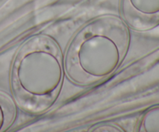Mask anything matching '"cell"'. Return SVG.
Wrapping results in <instances>:
<instances>
[{
    "mask_svg": "<svg viewBox=\"0 0 159 132\" xmlns=\"http://www.w3.org/2000/svg\"><path fill=\"white\" fill-rule=\"evenodd\" d=\"M129 41L130 34L124 20L113 15L97 17L71 39L64 58L65 71L77 85L99 83L119 68Z\"/></svg>",
    "mask_w": 159,
    "mask_h": 132,
    "instance_id": "1",
    "label": "cell"
},
{
    "mask_svg": "<svg viewBox=\"0 0 159 132\" xmlns=\"http://www.w3.org/2000/svg\"><path fill=\"white\" fill-rule=\"evenodd\" d=\"M64 73L63 54L55 40L45 35L31 37L20 48L11 68L14 99L28 113L48 110L58 96Z\"/></svg>",
    "mask_w": 159,
    "mask_h": 132,
    "instance_id": "2",
    "label": "cell"
},
{
    "mask_svg": "<svg viewBox=\"0 0 159 132\" xmlns=\"http://www.w3.org/2000/svg\"><path fill=\"white\" fill-rule=\"evenodd\" d=\"M121 15L126 24L147 30L159 23V0H121Z\"/></svg>",
    "mask_w": 159,
    "mask_h": 132,
    "instance_id": "3",
    "label": "cell"
},
{
    "mask_svg": "<svg viewBox=\"0 0 159 132\" xmlns=\"http://www.w3.org/2000/svg\"><path fill=\"white\" fill-rule=\"evenodd\" d=\"M16 107L13 102L0 93V132L6 131L15 120Z\"/></svg>",
    "mask_w": 159,
    "mask_h": 132,
    "instance_id": "4",
    "label": "cell"
},
{
    "mask_svg": "<svg viewBox=\"0 0 159 132\" xmlns=\"http://www.w3.org/2000/svg\"><path fill=\"white\" fill-rule=\"evenodd\" d=\"M137 130L139 132H159V106L152 107L144 112Z\"/></svg>",
    "mask_w": 159,
    "mask_h": 132,
    "instance_id": "5",
    "label": "cell"
},
{
    "mask_svg": "<svg viewBox=\"0 0 159 132\" xmlns=\"http://www.w3.org/2000/svg\"><path fill=\"white\" fill-rule=\"evenodd\" d=\"M91 131H96V132H103V131H123L122 129H120L119 127L113 124H109V123H105V124H99V125L96 126V127H93V129H91Z\"/></svg>",
    "mask_w": 159,
    "mask_h": 132,
    "instance_id": "6",
    "label": "cell"
}]
</instances>
